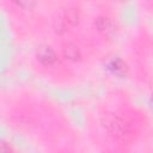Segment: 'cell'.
I'll use <instances>...</instances> for the list:
<instances>
[{
    "label": "cell",
    "instance_id": "obj_6",
    "mask_svg": "<svg viewBox=\"0 0 153 153\" xmlns=\"http://www.w3.org/2000/svg\"><path fill=\"white\" fill-rule=\"evenodd\" d=\"M17 7L22 8V10H25V11H29V10H32L35 4H36V0H11Z\"/></svg>",
    "mask_w": 153,
    "mask_h": 153
},
{
    "label": "cell",
    "instance_id": "obj_7",
    "mask_svg": "<svg viewBox=\"0 0 153 153\" xmlns=\"http://www.w3.org/2000/svg\"><path fill=\"white\" fill-rule=\"evenodd\" d=\"M118 1H122V0H118Z\"/></svg>",
    "mask_w": 153,
    "mask_h": 153
},
{
    "label": "cell",
    "instance_id": "obj_3",
    "mask_svg": "<svg viewBox=\"0 0 153 153\" xmlns=\"http://www.w3.org/2000/svg\"><path fill=\"white\" fill-rule=\"evenodd\" d=\"M96 27L98 30V32H100L103 36L105 37H110L111 35H114L115 32V27H114V23L111 22L110 18L108 17H99L96 20Z\"/></svg>",
    "mask_w": 153,
    "mask_h": 153
},
{
    "label": "cell",
    "instance_id": "obj_1",
    "mask_svg": "<svg viewBox=\"0 0 153 153\" xmlns=\"http://www.w3.org/2000/svg\"><path fill=\"white\" fill-rule=\"evenodd\" d=\"M102 124L106 133L117 142L127 143L133 140L134 130L131 124L116 114H108L103 117Z\"/></svg>",
    "mask_w": 153,
    "mask_h": 153
},
{
    "label": "cell",
    "instance_id": "obj_5",
    "mask_svg": "<svg viewBox=\"0 0 153 153\" xmlns=\"http://www.w3.org/2000/svg\"><path fill=\"white\" fill-rule=\"evenodd\" d=\"M63 54H65V56H66L67 59H69V60H72V61H76V60H79L80 56H81L80 50H79L75 45H73V44H67V45H65V48H63Z\"/></svg>",
    "mask_w": 153,
    "mask_h": 153
},
{
    "label": "cell",
    "instance_id": "obj_4",
    "mask_svg": "<svg viewBox=\"0 0 153 153\" xmlns=\"http://www.w3.org/2000/svg\"><path fill=\"white\" fill-rule=\"evenodd\" d=\"M78 20H79V14L78 12L74 10V8H69L65 12L62 19H61V24H62V27H66V26H74L75 24H78Z\"/></svg>",
    "mask_w": 153,
    "mask_h": 153
},
{
    "label": "cell",
    "instance_id": "obj_2",
    "mask_svg": "<svg viewBox=\"0 0 153 153\" xmlns=\"http://www.w3.org/2000/svg\"><path fill=\"white\" fill-rule=\"evenodd\" d=\"M37 60L44 66H53L56 62L57 56L51 47L42 45L37 51Z\"/></svg>",
    "mask_w": 153,
    "mask_h": 153
}]
</instances>
